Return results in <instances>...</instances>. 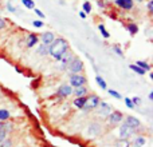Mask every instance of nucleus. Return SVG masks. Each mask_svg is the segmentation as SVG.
<instances>
[{
    "label": "nucleus",
    "instance_id": "nucleus-1",
    "mask_svg": "<svg viewBox=\"0 0 153 147\" xmlns=\"http://www.w3.org/2000/svg\"><path fill=\"white\" fill-rule=\"evenodd\" d=\"M69 50V42L65 37H55L50 46H48V55L58 62L65 51Z\"/></svg>",
    "mask_w": 153,
    "mask_h": 147
},
{
    "label": "nucleus",
    "instance_id": "nucleus-2",
    "mask_svg": "<svg viewBox=\"0 0 153 147\" xmlns=\"http://www.w3.org/2000/svg\"><path fill=\"white\" fill-rule=\"evenodd\" d=\"M100 96L95 94H89L86 95V102H85V106L82 110L83 111H94L97 108V106L100 104Z\"/></svg>",
    "mask_w": 153,
    "mask_h": 147
},
{
    "label": "nucleus",
    "instance_id": "nucleus-3",
    "mask_svg": "<svg viewBox=\"0 0 153 147\" xmlns=\"http://www.w3.org/2000/svg\"><path fill=\"white\" fill-rule=\"evenodd\" d=\"M67 70H69L71 74H81V72H83L85 64H83V62H82V59L78 58V56H74V58H73V60L70 62V64L67 66Z\"/></svg>",
    "mask_w": 153,
    "mask_h": 147
},
{
    "label": "nucleus",
    "instance_id": "nucleus-4",
    "mask_svg": "<svg viewBox=\"0 0 153 147\" xmlns=\"http://www.w3.org/2000/svg\"><path fill=\"white\" fill-rule=\"evenodd\" d=\"M87 83V79L83 74H70V78H69V84L74 88V87H81L85 86Z\"/></svg>",
    "mask_w": 153,
    "mask_h": 147
},
{
    "label": "nucleus",
    "instance_id": "nucleus-5",
    "mask_svg": "<svg viewBox=\"0 0 153 147\" xmlns=\"http://www.w3.org/2000/svg\"><path fill=\"white\" fill-rule=\"evenodd\" d=\"M74 52H73L71 50H67V51H65L63 52V55L61 56V59L58 60V63H59V70H67V66L70 64V62L73 60V58H74Z\"/></svg>",
    "mask_w": 153,
    "mask_h": 147
},
{
    "label": "nucleus",
    "instance_id": "nucleus-6",
    "mask_svg": "<svg viewBox=\"0 0 153 147\" xmlns=\"http://www.w3.org/2000/svg\"><path fill=\"white\" fill-rule=\"evenodd\" d=\"M122 121H124V114H122L121 111H111V112L106 116V122H108L110 126L121 124Z\"/></svg>",
    "mask_w": 153,
    "mask_h": 147
},
{
    "label": "nucleus",
    "instance_id": "nucleus-7",
    "mask_svg": "<svg viewBox=\"0 0 153 147\" xmlns=\"http://www.w3.org/2000/svg\"><path fill=\"white\" fill-rule=\"evenodd\" d=\"M134 131H136V129H132L130 126L122 123L121 126H120V129H118L120 139H129V138H132L133 135H134Z\"/></svg>",
    "mask_w": 153,
    "mask_h": 147
},
{
    "label": "nucleus",
    "instance_id": "nucleus-8",
    "mask_svg": "<svg viewBox=\"0 0 153 147\" xmlns=\"http://www.w3.org/2000/svg\"><path fill=\"white\" fill-rule=\"evenodd\" d=\"M70 95H73V87L67 83H63L58 87L56 90V96H59L61 99H65V98H69Z\"/></svg>",
    "mask_w": 153,
    "mask_h": 147
},
{
    "label": "nucleus",
    "instance_id": "nucleus-9",
    "mask_svg": "<svg viewBox=\"0 0 153 147\" xmlns=\"http://www.w3.org/2000/svg\"><path fill=\"white\" fill-rule=\"evenodd\" d=\"M114 3L118 8L125 11H130L134 8V1L133 0H114Z\"/></svg>",
    "mask_w": 153,
    "mask_h": 147
},
{
    "label": "nucleus",
    "instance_id": "nucleus-10",
    "mask_svg": "<svg viewBox=\"0 0 153 147\" xmlns=\"http://www.w3.org/2000/svg\"><path fill=\"white\" fill-rule=\"evenodd\" d=\"M97 108H98V114H100L101 116H105V118L113 111L111 110V106L108 104L106 102H100V104L97 106Z\"/></svg>",
    "mask_w": 153,
    "mask_h": 147
},
{
    "label": "nucleus",
    "instance_id": "nucleus-11",
    "mask_svg": "<svg viewBox=\"0 0 153 147\" xmlns=\"http://www.w3.org/2000/svg\"><path fill=\"white\" fill-rule=\"evenodd\" d=\"M124 123H125V124H128V126H130L132 129H138V127L141 126L140 119H137L136 116H132V115L126 116V118L124 119Z\"/></svg>",
    "mask_w": 153,
    "mask_h": 147
},
{
    "label": "nucleus",
    "instance_id": "nucleus-12",
    "mask_svg": "<svg viewBox=\"0 0 153 147\" xmlns=\"http://www.w3.org/2000/svg\"><path fill=\"white\" fill-rule=\"evenodd\" d=\"M54 39H55V35H54L53 32H50V31L43 32V34L40 35V40H42L43 44L50 46L51 43H53V40H54Z\"/></svg>",
    "mask_w": 153,
    "mask_h": 147
},
{
    "label": "nucleus",
    "instance_id": "nucleus-13",
    "mask_svg": "<svg viewBox=\"0 0 153 147\" xmlns=\"http://www.w3.org/2000/svg\"><path fill=\"white\" fill-rule=\"evenodd\" d=\"M100 132H101V124L98 123H93L87 127V135L89 137H97Z\"/></svg>",
    "mask_w": 153,
    "mask_h": 147
},
{
    "label": "nucleus",
    "instance_id": "nucleus-14",
    "mask_svg": "<svg viewBox=\"0 0 153 147\" xmlns=\"http://www.w3.org/2000/svg\"><path fill=\"white\" fill-rule=\"evenodd\" d=\"M87 92H89V90H87V87H85V86L74 87V88H73V94H74V96H75V98H79V96H86Z\"/></svg>",
    "mask_w": 153,
    "mask_h": 147
},
{
    "label": "nucleus",
    "instance_id": "nucleus-15",
    "mask_svg": "<svg viewBox=\"0 0 153 147\" xmlns=\"http://www.w3.org/2000/svg\"><path fill=\"white\" fill-rule=\"evenodd\" d=\"M38 40H39V37H38V35L36 34H30L28 36H27V47L28 48H32V47H35V44L38 43Z\"/></svg>",
    "mask_w": 153,
    "mask_h": 147
},
{
    "label": "nucleus",
    "instance_id": "nucleus-16",
    "mask_svg": "<svg viewBox=\"0 0 153 147\" xmlns=\"http://www.w3.org/2000/svg\"><path fill=\"white\" fill-rule=\"evenodd\" d=\"M145 145H146V138L143 137V135L136 137V139L133 140V147H143Z\"/></svg>",
    "mask_w": 153,
    "mask_h": 147
},
{
    "label": "nucleus",
    "instance_id": "nucleus-17",
    "mask_svg": "<svg viewBox=\"0 0 153 147\" xmlns=\"http://www.w3.org/2000/svg\"><path fill=\"white\" fill-rule=\"evenodd\" d=\"M13 129V124L10 123L8 121L5 122H0V131H5V132H11Z\"/></svg>",
    "mask_w": 153,
    "mask_h": 147
},
{
    "label": "nucleus",
    "instance_id": "nucleus-18",
    "mask_svg": "<svg viewBox=\"0 0 153 147\" xmlns=\"http://www.w3.org/2000/svg\"><path fill=\"white\" fill-rule=\"evenodd\" d=\"M85 102H86V96H79V98H75L74 99V106L76 108H79V110H82L85 106Z\"/></svg>",
    "mask_w": 153,
    "mask_h": 147
},
{
    "label": "nucleus",
    "instance_id": "nucleus-19",
    "mask_svg": "<svg viewBox=\"0 0 153 147\" xmlns=\"http://www.w3.org/2000/svg\"><path fill=\"white\" fill-rule=\"evenodd\" d=\"M11 118V112L7 108H0V122H5Z\"/></svg>",
    "mask_w": 153,
    "mask_h": 147
},
{
    "label": "nucleus",
    "instance_id": "nucleus-20",
    "mask_svg": "<svg viewBox=\"0 0 153 147\" xmlns=\"http://www.w3.org/2000/svg\"><path fill=\"white\" fill-rule=\"evenodd\" d=\"M129 68L130 70H132V71L133 72H136V74H137V75H145V70H143V68H141V67H138L137 66V64H130V66H129Z\"/></svg>",
    "mask_w": 153,
    "mask_h": 147
},
{
    "label": "nucleus",
    "instance_id": "nucleus-21",
    "mask_svg": "<svg viewBox=\"0 0 153 147\" xmlns=\"http://www.w3.org/2000/svg\"><path fill=\"white\" fill-rule=\"evenodd\" d=\"M38 54H39L40 56H46L48 55V46L47 44H40L39 47H38Z\"/></svg>",
    "mask_w": 153,
    "mask_h": 147
},
{
    "label": "nucleus",
    "instance_id": "nucleus-22",
    "mask_svg": "<svg viewBox=\"0 0 153 147\" xmlns=\"http://www.w3.org/2000/svg\"><path fill=\"white\" fill-rule=\"evenodd\" d=\"M126 28H128V31H129V34L130 35H136V34H138V26L136 23H129L126 26Z\"/></svg>",
    "mask_w": 153,
    "mask_h": 147
},
{
    "label": "nucleus",
    "instance_id": "nucleus-23",
    "mask_svg": "<svg viewBox=\"0 0 153 147\" xmlns=\"http://www.w3.org/2000/svg\"><path fill=\"white\" fill-rule=\"evenodd\" d=\"M136 64H137L138 67H141V68H143V70H145V71H151V70H152V66L148 63V62L138 60V62H136Z\"/></svg>",
    "mask_w": 153,
    "mask_h": 147
},
{
    "label": "nucleus",
    "instance_id": "nucleus-24",
    "mask_svg": "<svg viewBox=\"0 0 153 147\" xmlns=\"http://www.w3.org/2000/svg\"><path fill=\"white\" fill-rule=\"evenodd\" d=\"M95 82H97V83H98V86H100L102 90H106V88H108V84H106V82L103 80V78H102V76L97 75V76H95Z\"/></svg>",
    "mask_w": 153,
    "mask_h": 147
},
{
    "label": "nucleus",
    "instance_id": "nucleus-25",
    "mask_svg": "<svg viewBox=\"0 0 153 147\" xmlns=\"http://www.w3.org/2000/svg\"><path fill=\"white\" fill-rule=\"evenodd\" d=\"M132 143L129 142V139H118L116 143V147H130Z\"/></svg>",
    "mask_w": 153,
    "mask_h": 147
},
{
    "label": "nucleus",
    "instance_id": "nucleus-26",
    "mask_svg": "<svg viewBox=\"0 0 153 147\" xmlns=\"http://www.w3.org/2000/svg\"><path fill=\"white\" fill-rule=\"evenodd\" d=\"M22 4H23L26 8H28V10H34L35 8V1L34 0H22Z\"/></svg>",
    "mask_w": 153,
    "mask_h": 147
},
{
    "label": "nucleus",
    "instance_id": "nucleus-27",
    "mask_svg": "<svg viewBox=\"0 0 153 147\" xmlns=\"http://www.w3.org/2000/svg\"><path fill=\"white\" fill-rule=\"evenodd\" d=\"M98 29H100L101 35H102L105 39H109V37H110V34L106 31V28H105V26H103V24H100V26H98Z\"/></svg>",
    "mask_w": 153,
    "mask_h": 147
},
{
    "label": "nucleus",
    "instance_id": "nucleus-28",
    "mask_svg": "<svg viewBox=\"0 0 153 147\" xmlns=\"http://www.w3.org/2000/svg\"><path fill=\"white\" fill-rule=\"evenodd\" d=\"M82 8H83V12L86 13V15H87V13H90V12H91V3H90L89 0H87V1H85L83 4H82Z\"/></svg>",
    "mask_w": 153,
    "mask_h": 147
},
{
    "label": "nucleus",
    "instance_id": "nucleus-29",
    "mask_svg": "<svg viewBox=\"0 0 153 147\" xmlns=\"http://www.w3.org/2000/svg\"><path fill=\"white\" fill-rule=\"evenodd\" d=\"M0 147H13V142L11 139H8V138H5V139L0 143Z\"/></svg>",
    "mask_w": 153,
    "mask_h": 147
},
{
    "label": "nucleus",
    "instance_id": "nucleus-30",
    "mask_svg": "<svg viewBox=\"0 0 153 147\" xmlns=\"http://www.w3.org/2000/svg\"><path fill=\"white\" fill-rule=\"evenodd\" d=\"M109 95H110V96H113V98H116V99H121V94H118V92L117 91H114V90H109Z\"/></svg>",
    "mask_w": 153,
    "mask_h": 147
},
{
    "label": "nucleus",
    "instance_id": "nucleus-31",
    "mask_svg": "<svg viewBox=\"0 0 153 147\" xmlns=\"http://www.w3.org/2000/svg\"><path fill=\"white\" fill-rule=\"evenodd\" d=\"M125 104H126L128 108H134L136 107V106L133 104V102H132V99H130V98H125Z\"/></svg>",
    "mask_w": 153,
    "mask_h": 147
},
{
    "label": "nucleus",
    "instance_id": "nucleus-32",
    "mask_svg": "<svg viewBox=\"0 0 153 147\" xmlns=\"http://www.w3.org/2000/svg\"><path fill=\"white\" fill-rule=\"evenodd\" d=\"M113 51H114V52H116L118 56H121V58L124 56V52H122V50L118 47V46H113Z\"/></svg>",
    "mask_w": 153,
    "mask_h": 147
},
{
    "label": "nucleus",
    "instance_id": "nucleus-33",
    "mask_svg": "<svg viewBox=\"0 0 153 147\" xmlns=\"http://www.w3.org/2000/svg\"><path fill=\"white\" fill-rule=\"evenodd\" d=\"M32 24H34V27H36V28H42L43 27V21L39 20V19H38V20H34Z\"/></svg>",
    "mask_w": 153,
    "mask_h": 147
},
{
    "label": "nucleus",
    "instance_id": "nucleus-34",
    "mask_svg": "<svg viewBox=\"0 0 153 147\" xmlns=\"http://www.w3.org/2000/svg\"><path fill=\"white\" fill-rule=\"evenodd\" d=\"M34 12H35V13H36V15H38V16H39V18H40V19H45V13H43V12H42V11H40V10H39V8H34Z\"/></svg>",
    "mask_w": 153,
    "mask_h": 147
},
{
    "label": "nucleus",
    "instance_id": "nucleus-35",
    "mask_svg": "<svg viewBox=\"0 0 153 147\" xmlns=\"http://www.w3.org/2000/svg\"><path fill=\"white\" fill-rule=\"evenodd\" d=\"M132 102H133V104H134V106H140V104H141V99H140L138 96L132 98Z\"/></svg>",
    "mask_w": 153,
    "mask_h": 147
},
{
    "label": "nucleus",
    "instance_id": "nucleus-36",
    "mask_svg": "<svg viewBox=\"0 0 153 147\" xmlns=\"http://www.w3.org/2000/svg\"><path fill=\"white\" fill-rule=\"evenodd\" d=\"M5 27H7V21H5V19L0 18V29L5 28Z\"/></svg>",
    "mask_w": 153,
    "mask_h": 147
},
{
    "label": "nucleus",
    "instance_id": "nucleus-37",
    "mask_svg": "<svg viewBox=\"0 0 153 147\" xmlns=\"http://www.w3.org/2000/svg\"><path fill=\"white\" fill-rule=\"evenodd\" d=\"M7 135H8V132H5V131H0V143L3 142V140L7 138Z\"/></svg>",
    "mask_w": 153,
    "mask_h": 147
},
{
    "label": "nucleus",
    "instance_id": "nucleus-38",
    "mask_svg": "<svg viewBox=\"0 0 153 147\" xmlns=\"http://www.w3.org/2000/svg\"><path fill=\"white\" fill-rule=\"evenodd\" d=\"M148 12L153 13V0H149L148 1Z\"/></svg>",
    "mask_w": 153,
    "mask_h": 147
},
{
    "label": "nucleus",
    "instance_id": "nucleus-39",
    "mask_svg": "<svg viewBox=\"0 0 153 147\" xmlns=\"http://www.w3.org/2000/svg\"><path fill=\"white\" fill-rule=\"evenodd\" d=\"M7 10L10 11V12H15V7H12V4H11V3H7Z\"/></svg>",
    "mask_w": 153,
    "mask_h": 147
},
{
    "label": "nucleus",
    "instance_id": "nucleus-40",
    "mask_svg": "<svg viewBox=\"0 0 153 147\" xmlns=\"http://www.w3.org/2000/svg\"><path fill=\"white\" fill-rule=\"evenodd\" d=\"M97 4H98V7L105 8V4H103V0H97Z\"/></svg>",
    "mask_w": 153,
    "mask_h": 147
},
{
    "label": "nucleus",
    "instance_id": "nucleus-41",
    "mask_svg": "<svg viewBox=\"0 0 153 147\" xmlns=\"http://www.w3.org/2000/svg\"><path fill=\"white\" fill-rule=\"evenodd\" d=\"M78 15H79V18H81V19H86V16H87V15H86V13H85V12H83V11H81V12H79V13H78Z\"/></svg>",
    "mask_w": 153,
    "mask_h": 147
},
{
    "label": "nucleus",
    "instance_id": "nucleus-42",
    "mask_svg": "<svg viewBox=\"0 0 153 147\" xmlns=\"http://www.w3.org/2000/svg\"><path fill=\"white\" fill-rule=\"evenodd\" d=\"M149 100H153V92H149Z\"/></svg>",
    "mask_w": 153,
    "mask_h": 147
},
{
    "label": "nucleus",
    "instance_id": "nucleus-43",
    "mask_svg": "<svg viewBox=\"0 0 153 147\" xmlns=\"http://www.w3.org/2000/svg\"><path fill=\"white\" fill-rule=\"evenodd\" d=\"M137 1H138V3H143V1H144V0H137Z\"/></svg>",
    "mask_w": 153,
    "mask_h": 147
}]
</instances>
